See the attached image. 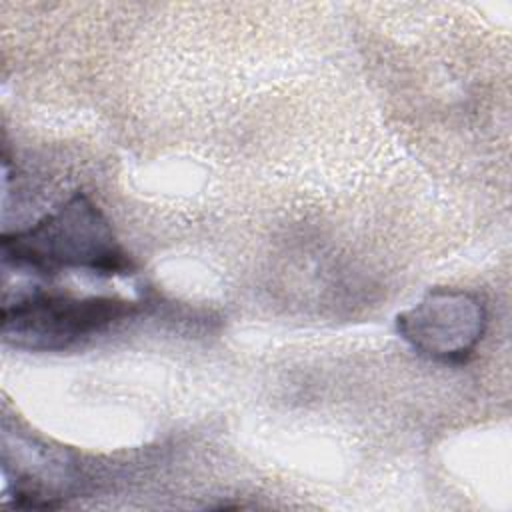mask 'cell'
Segmentation results:
<instances>
[{
  "label": "cell",
  "mask_w": 512,
  "mask_h": 512,
  "mask_svg": "<svg viewBox=\"0 0 512 512\" xmlns=\"http://www.w3.org/2000/svg\"><path fill=\"white\" fill-rule=\"evenodd\" d=\"M2 260L18 270L52 276L62 270L128 274L132 262L110 222L82 192L26 230L2 236Z\"/></svg>",
  "instance_id": "1"
},
{
  "label": "cell",
  "mask_w": 512,
  "mask_h": 512,
  "mask_svg": "<svg viewBox=\"0 0 512 512\" xmlns=\"http://www.w3.org/2000/svg\"><path fill=\"white\" fill-rule=\"evenodd\" d=\"M488 322L486 304L468 290L432 288L398 314V334L422 356L462 364L476 350Z\"/></svg>",
  "instance_id": "3"
},
{
  "label": "cell",
  "mask_w": 512,
  "mask_h": 512,
  "mask_svg": "<svg viewBox=\"0 0 512 512\" xmlns=\"http://www.w3.org/2000/svg\"><path fill=\"white\" fill-rule=\"evenodd\" d=\"M116 296H72L34 290L2 308V340L20 350L56 352L108 330L134 312Z\"/></svg>",
  "instance_id": "2"
}]
</instances>
